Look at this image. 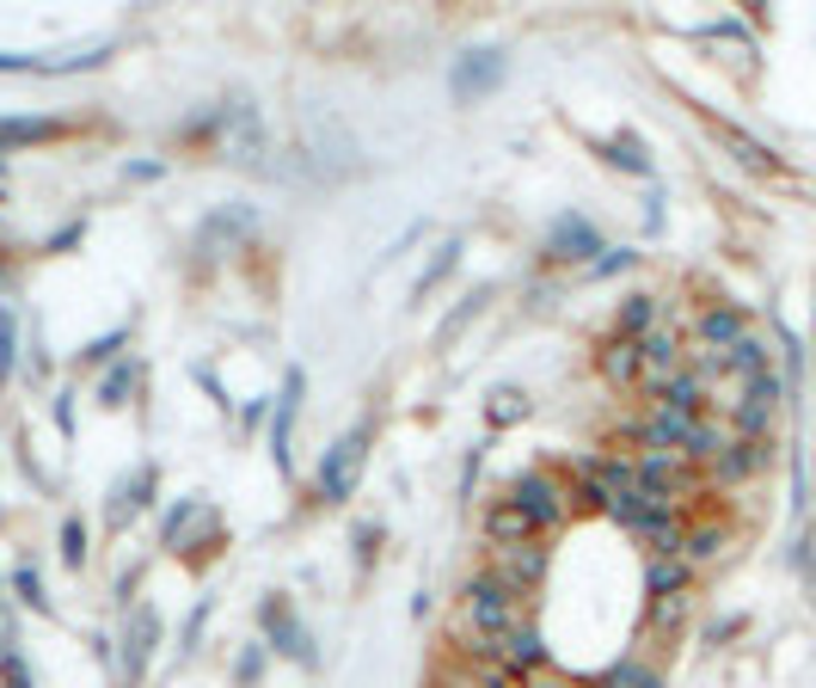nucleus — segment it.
Wrapping results in <instances>:
<instances>
[{
  "label": "nucleus",
  "instance_id": "nucleus-8",
  "mask_svg": "<svg viewBox=\"0 0 816 688\" xmlns=\"http://www.w3.org/2000/svg\"><path fill=\"white\" fill-rule=\"evenodd\" d=\"M498 658L510 664V670H540V664H547V651H540V634H534V627H516V634L498 646Z\"/></svg>",
  "mask_w": 816,
  "mask_h": 688
},
{
  "label": "nucleus",
  "instance_id": "nucleus-3",
  "mask_svg": "<svg viewBox=\"0 0 816 688\" xmlns=\"http://www.w3.org/2000/svg\"><path fill=\"white\" fill-rule=\"evenodd\" d=\"M632 492H645L651 504L675 510V504H682V492H687V474H682V462H675V455L645 449V455H632Z\"/></svg>",
  "mask_w": 816,
  "mask_h": 688
},
{
  "label": "nucleus",
  "instance_id": "nucleus-7",
  "mask_svg": "<svg viewBox=\"0 0 816 688\" xmlns=\"http://www.w3.org/2000/svg\"><path fill=\"white\" fill-rule=\"evenodd\" d=\"M602 370H608V382H614V387H632L639 375H645V344H639V338H632V344H608Z\"/></svg>",
  "mask_w": 816,
  "mask_h": 688
},
{
  "label": "nucleus",
  "instance_id": "nucleus-14",
  "mask_svg": "<svg viewBox=\"0 0 816 688\" xmlns=\"http://www.w3.org/2000/svg\"><path fill=\"white\" fill-rule=\"evenodd\" d=\"M498 418H503V424L522 418V394H516V387H503V394H498Z\"/></svg>",
  "mask_w": 816,
  "mask_h": 688
},
{
  "label": "nucleus",
  "instance_id": "nucleus-4",
  "mask_svg": "<svg viewBox=\"0 0 816 688\" xmlns=\"http://www.w3.org/2000/svg\"><path fill=\"white\" fill-rule=\"evenodd\" d=\"M486 535H491V547H528V542H540L534 516H528L516 498L486 504Z\"/></svg>",
  "mask_w": 816,
  "mask_h": 688
},
{
  "label": "nucleus",
  "instance_id": "nucleus-9",
  "mask_svg": "<svg viewBox=\"0 0 816 688\" xmlns=\"http://www.w3.org/2000/svg\"><path fill=\"white\" fill-rule=\"evenodd\" d=\"M687 584V559L682 554H657L651 559V596H675Z\"/></svg>",
  "mask_w": 816,
  "mask_h": 688
},
{
  "label": "nucleus",
  "instance_id": "nucleus-2",
  "mask_svg": "<svg viewBox=\"0 0 816 688\" xmlns=\"http://www.w3.org/2000/svg\"><path fill=\"white\" fill-rule=\"evenodd\" d=\"M510 498L522 504L528 516H534V529H540V535H553L559 523L571 516V504H578V498H571V492L559 486L553 474H522V479H516V492H510Z\"/></svg>",
  "mask_w": 816,
  "mask_h": 688
},
{
  "label": "nucleus",
  "instance_id": "nucleus-5",
  "mask_svg": "<svg viewBox=\"0 0 816 688\" xmlns=\"http://www.w3.org/2000/svg\"><path fill=\"white\" fill-rule=\"evenodd\" d=\"M498 571L503 584H510L516 596H534V584H540V571H547V559H540V547L528 542V547H498Z\"/></svg>",
  "mask_w": 816,
  "mask_h": 688
},
{
  "label": "nucleus",
  "instance_id": "nucleus-1",
  "mask_svg": "<svg viewBox=\"0 0 816 688\" xmlns=\"http://www.w3.org/2000/svg\"><path fill=\"white\" fill-rule=\"evenodd\" d=\"M516 627H528V596H516L498 571H479V578L467 584V596H461V615H455L461 646L479 651V658H498V646L516 634Z\"/></svg>",
  "mask_w": 816,
  "mask_h": 688
},
{
  "label": "nucleus",
  "instance_id": "nucleus-10",
  "mask_svg": "<svg viewBox=\"0 0 816 688\" xmlns=\"http://www.w3.org/2000/svg\"><path fill=\"white\" fill-rule=\"evenodd\" d=\"M767 406H774V382L762 375V382H755V394L737 406V424H743V431H762V424H767Z\"/></svg>",
  "mask_w": 816,
  "mask_h": 688
},
{
  "label": "nucleus",
  "instance_id": "nucleus-11",
  "mask_svg": "<svg viewBox=\"0 0 816 688\" xmlns=\"http://www.w3.org/2000/svg\"><path fill=\"white\" fill-rule=\"evenodd\" d=\"M356 449H363V443H344V455H332V462H326V492H332V498L356 479Z\"/></svg>",
  "mask_w": 816,
  "mask_h": 688
},
{
  "label": "nucleus",
  "instance_id": "nucleus-13",
  "mask_svg": "<svg viewBox=\"0 0 816 688\" xmlns=\"http://www.w3.org/2000/svg\"><path fill=\"white\" fill-rule=\"evenodd\" d=\"M620 326H626V332H645V326H651V302H645V295H639V302H626Z\"/></svg>",
  "mask_w": 816,
  "mask_h": 688
},
{
  "label": "nucleus",
  "instance_id": "nucleus-6",
  "mask_svg": "<svg viewBox=\"0 0 816 688\" xmlns=\"http://www.w3.org/2000/svg\"><path fill=\"white\" fill-rule=\"evenodd\" d=\"M700 338H706L712 351H737L749 332H743V314H737V307H706V314H700Z\"/></svg>",
  "mask_w": 816,
  "mask_h": 688
},
{
  "label": "nucleus",
  "instance_id": "nucleus-12",
  "mask_svg": "<svg viewBox=\"0 0 816 688\" xmlns=\"http://www.w3.org/2000/svg\"><path fill=\"white\" fill-rule=\"evenodd\" d=\"M608 688H657V676L639 670V664H620V670L608 676Z\"/></svg>",
  "mask_w": 816,
  "mask_h": 688
}]
</instances>
